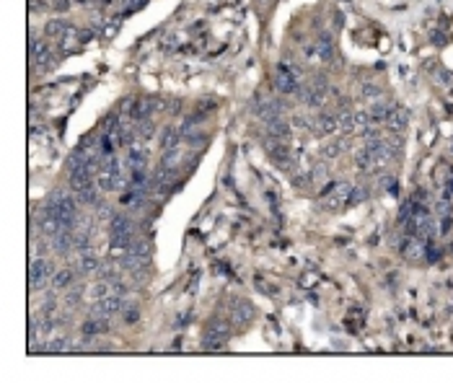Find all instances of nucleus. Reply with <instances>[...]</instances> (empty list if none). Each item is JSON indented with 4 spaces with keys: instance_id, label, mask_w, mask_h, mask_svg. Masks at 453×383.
I'll return each instance as SVG.
<instances>
[{
    "instance_id": "nucleus-1",
    "label": "nucleus",
    "mask_w": 453,
    "mask_h": 383,
    "mask_svg": "<svg viewBox=\"0 0 453 383\" xmlns=\"http://www.w3.org/2000/svg\"><path fill=\"white\" fill-rule=\"evenodd\" d=\"M350 194H352V187L347 182H329L321 189V210L326 212H337L342 207H350Z\"/></svg>"
},
{
    "instance_id": "nucleus-2",
    "label": "nucleus",
    "mask_w": 453,
    "mask_h": 383,
    "mask_svg": "<svg viewBox=\"0 0 453 383\" xmlns=\"http://www.w3.org/2000/svg\"><path fill=\"white\" fill-rule=\"evenodd\" d=\"M301 78H303L301 67H296L293 62H280L277 73H275V88L282 96H298L301 86H303Z\"/></svg>"
},
{
    "instance_id": "nucleus-3",
    "label": "nucleus",
    "mask_w": 453,
    "mask_h": 383,
    "mask_svg": "<svg viewBox=\"0 0 453 383\" xmlns=\"http://www.w3.org/2000/svg\"><path fill=\"white\" fill-rule=\"evenodd\" d=\"M109 239H111V249L114 251H127L132 241H135V231H132V223L127 215H122L117 212L114 218H111V228H109Z\"/></svg>"
},
{
    "instance_id": "nucleus-4",
    "label": "nucleus",
    "mask_w": 453,
    "mask_h": 383,
    "mask_svg": "<svg viewBox=\"0 0 453 383\" xmlns=\"http://www.w3.org/2000/svg\"><path fill=\"white\" fill-rule=\"evenodd\" d=\"M225 344H228V324L220 321V319H212L207 324L205 334H202V347H205L207 352H218Z\"/></svg>"
},
{
    "instance_id": "nucleus-5",
    "label": "nucleus",
    "mask_w": 453,
    "mask_h": 383,
    "mask_svg": "<svg viewBox=\"0 0 453 383\" xmlns=\"http://www.w3.org/2000/svg\"><path fill=\"white\" fill-rule=\"evenodd\" d=\"M124 311V298L122 295H109V298H99L91 308V316H99V319H111L117 313Z\"/></svg>"
},
{
    "instance_id": "nucleus-6",
    "label": "nucleus",
    "mask_w": 453,
    "mask_h": 383,
    "mask_svg": "<svg viewBox=\"0 0 453 383\" xmlns=\"http://www.w3.org/2000/svg\"><path fill=\"white\" fill-rule=\"evenodd\" d=\"M50 277V264L44 262V259H31L29 264V290L37 292L44 287V283H47Z\"/></svg>"
},
{
    "instance_id": "nucleus-7",
    "label": "nucleus",
    "mask_w": 453,
    "mask_h": 383,
    "mask_svg": "<svg viewBox=\"0 0 453 383\" xmlns=\"http://www.w3.org/2000/svg\"><path fill=\"white\" fill-rule=\"evenodd\" d=\"M264 132H267V138H272V140H288L290 138V127H288V122L282 117L264 119Z\"/></svg>"
},
{
    "instance_id": "nucleus-8",
    "label": "nucleus",
    "mask_w": 453,
    "mask_h": 383,
    "mask_svg": "<svg viewBox=\"0 0 453 383\" xmlns=\"http://www.w3.org/2000/svg\"><path fill=\"white\" fill-rule=\"evenodd\" d=\"M81 332H83V336H96V334H104V332H109V319L91 316V319H86V321H83Z\"/></svg>"
},
{
    "instance_id": "nucleus-9",
    "label": "nucleus",
    "mask_w": 453,
    "mask_h": 383,
    "mask_svg": "<svg viewBox=\"0 0 453 383\" xmlns=\"http://www.w3.org/2000/svg\"><path fill=\"white\" fill-rule=\"evenodd\" d=\"M406 122H409V114H406V109L394 106L391 114H389V119H386V127H389L391 132H402V130L406 127Z\"/></svg>"
},
{
    "instance_id": "nucleus-10",
    "label": "nucleus",
    "mask_w": 453,
    "mask_h": 383,
    "mask_svg": "<svg viewBox=\"0 0 453 383\" xmlns=\"http://www.w3.org/2000/svg\"><path fill=\"white\" fill-rule=\"evenodd\" d=\"M319 125H321L319 127L321 135H334V132H339V114H326V111H324V114L319 117Z\"/></svg>"
},
{
    "instance_id": "nucleus-11",
    "label": "nucleus",
    "mask_w": 453,
    "mask_h": 383,
    "mask_svg": "<svg viewBox=\"0 0 453 383\" xmlns=\"http://www.w3.org/2000/svg\"><path fill=\"white\" fill-rule=\"evenodd\" d=\"M362 321H365V313H362V308H352V311L347 313V321L345 324H347V329L352 332V334H357V329L362 326Z\"/></svg>"
},
{
    "instance_id": "nucleus-12",
    "label": "nucleus",
    "mask_w": 453,
    "mask_h": 383,
    "mask_svg": "<svg viewBox=\"0 0 453 383\" xmlns=\"http://www.w3.org/2000/svg\"><path fill=\"white\" fill-rule=\"evenodd\" d=\"M73 269H57V272H54V277H52V285L57 287V290H65L67 285L73 283Z\"/></svg>"
},
{
    "instance_id": "nucleus-13",
    "label": "nucleus",
    "mask_w": 453,
    "mask_h": 383,
    "mask_svg": "<svg viewBox=\"0 0 453 383\" xmlns=\"http://www.w3.org/2000/svg\"><path fill=\"white\" fill-rule=\"evenodd\" d=\"M67 347H70V342H67V336H52V339L44 344V350L47 352H52V355H57V352H65Z\"/></svg>"
},
{
    "instance_id": "nucleus-14",
    "label": "nucleus",
    "mask_w": 453,
    "mask_h": 383,
    "mask_svg": "<svg viewBox=\"0 0 453 383\" xmlns=\"http://www.w3.org/2000/svg\"><path fill=\"white\" fill-rule=\"evenodd\" d=\"M67 26H70L67 21H50V24H47V29H44V31H47V37H50V39H54V42H57V39L62 37V31H65Z\"/></svg>"
},
{
    "instance_id": "nucleus-15",
    "label": "nucleus",
    "mask_w": 453,
    "mask_h": 383,
    "mask_svg": "<svg viewBox=\"0 0 453 383\" xmlns=\"http://www.w3.org/2000/svg\"><path fill=\"white\" fill-rule=\"evenodd\" d=\"M339 132H345V135H352L355 132V114H352V111L339 114Z\"/></svg>"
},
{
    "instance_id": "nucleus-16",
    "label": "nucleus",
    "mask_w": 453,
    "mask_h": 383,
    "mask_svg": "<svg viewBox=\"0 0 453 383\" xmlns=\"http://www.w3.org/2000/svg\"><path fill=\"white\" fill-rule=\"evenodd\" d=\"M362 98H368V101H378V98H381V88H378V86H373V83H365V86H362Z\"/></svg>"
},
{
    "instance_id": "nucleus-17",
    "label": "nucleus",
    "mask_w": 453,
    "mask_h": 383,
    "mask_svg": "<svg viewBox=\"0 0 453 383\" xmlns=\"http://www.w3.org/2000/svg\"><path fill=\"white\" fill-rule=\"evenodd\" d=\"M99 269V262L91 254H81V272H94Z\"/></svg>"
},
{
    "instance_id": "nucleus-18",
    "label": "nucleus",
    "mask_w": 453,
    "mask_h": 383,
    "mask_svg": "<svg viewBox=\"0 0 453 383\" xmlns=\"http://www.w3.org/2000/svg\"><path fill=\"white\" fill-rule=\"evenodd\" d=\"M122 319L127 321V324H135L140 319V308L138 306H124V311H122Z\"/></svg>"
},
{
    "instance_id": "nucleus-19",
    "label": "nucleus",
    "mask_w": 453,
    "mask_h": 383,
    "mask_svg": "<svg viewBox=\"0 0 453 383\" xmlns=\"http://www.w3.org/2000/svg\"><path fill=\"white\" fill-rule=\"evenodd\" d=\"M252 319V306L249 303H236V321H246Z\"/></svg>"
},
{
    "instance_id": "nucleus-20",
    "label": "nucleus",
    "mask_w": 453,
    "mask_h": 383,
    "mask_svg": "<svg viewBox=\"0 0 453 383\" xmlns=\"http://www.w3.org/2000/svg\"><path fill=\"white\" fill-rule=\"evenodd\" d=\"M383 187H386L389 194H399V182H396V176H383Z\"/></svg>"
},
{
    "instance_id": "nucleus-21",
    "label": "nucleus",
    "mask_w": 453,
    "mask_h": 383,
    "mask_svg": "<svg viewBox=\"0 0 453 383\" xmlns=\"http://www.w3.org/2000/svg\"><path fill=\"white\" fill-rule=\"evenodd\" d=\"M145 3H148V0H130L127 5H124V10H122V16H130V13H135V10H140ZM119 16V18H122Z\"/></svg>"
},
{
    "instance_id": "nucleus-22",
    "label": "nucleus",
    "mask_w": 453,
    "mask_h": 383,
    "mask_svg": "<svg viewBox=\"0 0 453 383\" xmlns=\"http://www.w3.org/2000/svg\"><path fill=\"white\" fill-rule=\"evenodd\" d=\"M440 197H446V199H453V174L446 179V184H443V192H440Z\"/></svg>"
},
{
    "instance_id": "nucleus-23",
    "label": "nucleus",
    "mask_w": 453,
    "mask_h": 383,
    "mask_svg": "<svg viewBox=\"0 0 453 383\" xmlns=\"http://www.w3.org/2000/svg\"><path fill=\"white\" fill-rule=\"evenodd\" d=\"M438 81L443 83V86H451V83H453V73H448V70H438Z\"/></svg>"
},
{
    "instance_id": "nucleus-24",
    "label": "nucleus",
    "mask_w": 453,
    "mask_h": 383,
    "mask_svg": "<svg viewBox=\"0 0 453 383\" xmlns=\"http://www.w3.org/2000/svg\"><path fill=\"white\" fill-rule=\"evenodd\" d=\"M54 8H57V10H67V8H70V0H57Z\"/></svg>"
},
{
    "instance_id": "nucleus-25",
    "label": "nucleus",
    "mask_w": 453,
    "mask_h": 383,
    "mask_svg": "<svg viewBox=\"0 0 453 383\" xmlns=\"http://www.w3.org/2000/svg\"><path fill=\"white\" fill-rule=\"evenodd\" d=\"M433 39H435V44H446V42H443L446 37H443V34H440V31H433Z\"/></svg>"
},
{
    "instance_id": "nucleus-26",
    "label": "nucleus",
    "mask_w": 453,
    "mask_h": 383,
    "mask_svg": "<svg viewBox=\"0 0 453 383\" xmlns=\"http://www.w3.org/2000/svg\"><path fill=\"white\" fill-rule=\"evenodd\" d=\"M451 150H453V145H451Z\"/></svg>"
}]
</instances>
